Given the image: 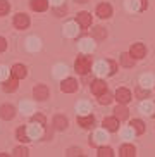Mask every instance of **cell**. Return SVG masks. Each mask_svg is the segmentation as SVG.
<instances>
[{"label": "cell", "mask_w": 155, "mask_h": 157, "mask_svg": "<svg viewBox=\"0 0 155 157\" xmlns=\"http://www.w3.org/2000/svg\"><path fill=\"white\" fill-rule=\"evenodd\" d=\"M74 67H76V71H78L79 74H86L88 71L91 69V59H90V57H86V56L78 57Z\"/></svg>", "instance_id": "cell-1"}, {"label": "cell", "mask_w": 155, "mask_h": 157, "mask_svg": "<svg viewBox=\"0 0 155 157\" xmlns=\"http://www.w3.org/2000/svg\"><path fill=\"white\" fill-rule=\"evenodd\" d=\"M109 140V135H107V129H98V131H95V135H93V138H90V145H96V143H105Z\"/></svg>", "instance_id": "cell-2"}, {"label": "cell", "mask_w": 155, "mask_h": 157, "mask_svg": "<svg viewBox=\"0 0 155 157\" xmlns=\"http://www.w3.org/2000/svg\"><path fill=\"white\" fill-rule=\"evenodd\" d=\"M115 100L119 104H128L131 100V92H129L128 88H117V92H115Z\"/></svg>", "instance_id": "cell-3"}, {"label": "cell", "mask_w": 155, "mask_h": 157, "mask_svg": "<svg viewBox=\"0 0 155 157\" xmlns=\"http://www.w3.org/2000/svg\"><path fill=\"white\" fill-rule=\"evenodd\" d=\"M60 90H62L64 93L76 92V90H78V81H76V79H73V78L64 79V81H62V85H60Z\"/></svg>", "instance_id": "cell-4"}, {"label": "cell", "mask_w": 155, "mask_h": 157, "mask_svg": "<svg viewBox=\"0 0 155 157\" xmlns=\"http://www.w3.org/2000/svg\"><path fill=\"white\" fill-rule=\"evenodd\" d=\"M129 54H131L134 59H143V57H145V54H146V47L143 45V43H134V45L131 47Z\"/></svg>", "instance_id": "cell-5"}, {"label": "cell", "mask_w": 155, "mask_h": 157, "mask_svg": "<svg viewBox=\"0 0 155 157\" xmlns=\"http://www.w3.org/2000/svg\"><path fill=\"white\" fill-rule=\"evenodd\" d=\"M14 26L19 29H26L29 26V17L26 14H16V17H14Z\"/></svg>", "instance_id": "cell-6"}, {"label": "cell", "mask_w": 155, "mask_h": 157, "mask_svg": "<svg viewBox=\"0 0 155 157\" xmlns=\"http://www.w3.org/2000/svg\"><path fill=\"white\" fill-rule=\"evenodd\" d=\"M95 73L98 74V76H105V74H110V64H109V60L105 62V60H100V62H96L95 64Z\"/></svg>", "instance_id": "cell-7"}, {"label": "cell", "mask_w": 155, "mask_h": 157, "mask_svg": "<svg viewBox=\"0 0 155 157\" xmlns=\"http://www.w3.org/2000/svg\"><path fill=\"white\" fill-rule=\"evenodd\" d=\"M0 116H2V119L9 121L16 116V109H14L12 105H9V104H5V105L0 107Z\"/></svg>", "instance_id": "cell-8"}, {"label": "cell", "mask_w": 155, "mask_h": 157, "mask_svg": "<svg viewBox=\"0 0 155 157\" xmlns=\"http://www.w3.org/2000/svg\"><path fill=\"white\" fill-rule=\"evenodd\" d=\"M33 93H35V98L36 100H45V98H48V88L45 85H36L35 90H33Z\"/></svg>", "instance_id": "cell-9"}, {"label": "cell", "mask_w": 155, "mask_h": 157, "mask_svg": "<svg viewBox=\"0 0 155 157\" xmlns=\"http://www.w3.org/2000/svg\"><path fill=\"white\" fill-rule=\"evenodd\" d=\"M96 16L102 19H107L112 16V7H110L109 4H100L98 7H96Z\"/></svg>", "instance_id": "cell-10"}, {"label": "cell", "mask_w": 155, "mask_h": 157, "mask_svg": "<svg viewBox=\"0 0 155 157\" xmlns=\"http://www.w3.org/2000/svg\"><path fill=\"white\" fill-rule=\"evenodd\" d=\"M41 133H43V126H38L36 123H33L31 126H28V136H29V138H40L41 136Z\"/></svg>", "instance_id": "cell-11"}, {"label": "cell", "mask_w": 155, "mask_h": 157, "mask_svg": "<svg viewBox=\"0 0 155 157\" xmlns=\"http://www.w3.org/2000/svg\"><path fill=\"white\" fill-rule=\"evenodd\" d=\"M91 92L95 93L96 97H100L102 93L107 92V85H105L102 79H96V81H93V83H91Z\"/></svg>", "instance_id": "cell-12"}, {"label": "cell", "mask_w": 155, "mask_h": 157, "mask_svg": "<svg viewBox=\"0 0 155 157\" xmlns=\"http://www.w3.org/2000/svg\"><path fill=\"white\" fill-rule=\"evenodd\" d=\"M79 48H81V52H85V54H90V52L95 50V43H93L91 38H83L81 42H79Z\"/></svg>", "instance_id": "cell-13"}, {"label": "cell", "mask_w": 155, "mask_h": 157, "mask_svg": "<svg viewBox=\"0 0 155 157\" xmlns=\"http://www.w3.org/2000/svg\"><path fill=\"white\" fill-rule=\"evenodd\" d=\"M104 128L107 129V131H117V128H119L117 117H105L104 119Z\"/></svg>", "instance_id": "cell-14"}, {"label": "cell", "mask_w": 155, "mask_h": 157, "mask_svg": "<svg viewBox=\"0 0 155 157\" xmlns=\"http://www.w3.org/2000/svg\"><path fill=\"white\" fill-rule=\"evenodd\" d=\"M140 111H142L143 114H146V116H153V112H155V102H150V100L142 102V104H140Z\"/></svg>", "instance_id": "cell-15"}, {"label": "cell", "mask_w": 155, "mask_h": 157, "mask_svg": "<svg viewBox=\"0 0 155 157\" xmlns=\"http://www.w3.org/2000/svg\"><path fill=\"white\" fill-rule=\"evenodd\" d=\"M93 116L91 114H85V116H79L78 117V124L81 126V128H91L93 126Z\"/></svg>", "instance_id": "cell-16"}, {"label": "cell", "mask_w": 155, "mask_h": 157, "mask_svg": "<svg viewBox=\"0 0 155 157\" xmlns=\"http://www.w3.org/2000/svg\"><path fill=\"white\" fill-rule=\"evenodd\" d=\"M40 47H41V42L38 40L36 36H31V38H28V40H26V48H28L29 52L40 50Z\"/></svg>", "instance_id": "cell-17"}, {"label": "cell", "mask_w": 155, "mask_h": 157, "mask_svg": "<svg viewBox=\"0 0 155 157\" xmlns=\"http://www.w3.org/2000/svg\"><path fill=\"white\" fill-rule=\"evenodd\" d=\"M31 9L36 12H43L48 9V0H31Z\"/></svg>", "instance_id": "cell-18"}, {"label": "cell", "mask_w": 155, "mask_h": 157, "mask_svg": "<svg viewBox=\"0 0 155 157\" xmlns=\"http://www.w3.org/2000/svg\"><path fill=\"white\" fill-rule=\"evenodd\" d=\"M78 24L83 26V28L91 26V16L88 14V12H79V14H78Z\"/></svg>", "instance_id": "cell-19"}, {"label": "cell", "mask_w": 155, "mask_h": 157, "mask_svg": "<svg viewBox=\"0 0 155 157\" xmlns=\"http://www.w3.org/2000/svg\"><path fill=\"white\" fill-rule=\"evenodd\" d=\"M78 31H79V29H78V23H67L64 26V35L69 38H74L78 35Z\"/></svg>", "instance_id": "cell-20"}, {"label": "cell", "mask_w": 155, "mask_h": 157, "mask_svg": "<svg viewBox=\"0 0 155 157\" xmlns=\"http://www.w3.org/2000/svg\"><path fill=\"white\" fill-rule=\"evenodd\" d=\"M10 74H12L16 79H21V78H24V76H26V67H24L23 64H16L12 67V71H10Z\"/></svg>", "instance_id": "cell-21"}, {"label": "cell", "mask_w": 155, "mask_h": 157, "mask_svg": "<svg viewBox=\"0 0 155 157\" xmlns=\"http://www.w3.org/2000/svg\"><path fill=\"white\" fill-rule=\"evenodd\" d=\"M136 154V148L133 147V145H123L121 150H119V155L121 157H134Z\"/></svg>", "instance_id": "cell-22"}, {"label": "cell", "mask_w": 155, "mask_h": 157, "mask_svg": "<svg viewBox=\"0 0 155 157\" xmlns=\"http://www.w3.org/2000/svg\"><path fill=\"white\" fill-rule=\"evenodd\" d=\"M19 109H21V112H23V114H28V116H31L33 112H35L33 104H31V102H26V100H23L21 104H19Z\"/></svg>", "instance_id": "cell-23"}, {"label": "cell", "mask_w": 155, "mask_h": 157, "mask_svg": "<svg viewBox=\"0 0 155 157\" xmlns=\"http://www.w3.org/2000/svg\"><path fill=\"white\" fill-rule=\"evenodd\" d=\"M76 111L79 112V116L90 114V112H91V105L88 104V102H78V105H76Z\"/></svg>", "instance_id": "cell-24"}, {"label": "cell", "mask_w": 155, "mask_h": 157, "mask_svg": "<svg viewBox=\"0 0 155 157\" xmlns=\"http://www.w3.org/2000/svg\"><path fill=\"white\" fill-rule=\"evenodd\" d=\"M114 114H115L117 119H126V117H128V109L124 107V104H119L114 109Z\"/></svg>", "instance_id": "cell-25"}, {"label": "cell", "mask_w": 155, "mask_h": 157, "mask_svg": "<svg viewBox=\"0 0 155 157\" xmlns=\"http://www.w3.org/2000/svg\"><path fill=\"white\" fill-rule=\"evenodd\" d=\"M54 126H55V129H66L67 119H66L64 116H55L54 117Z\"/></svg>", "instance_id": "cell-26"}, {"label": "cell", "mask_w": 155, "mask_h": 157, "mask_svg": "<svg viewBox=\"0 0 155 157\" xmlns=\"http://www.w3.org/2000/svg\"><path fill=\"white\" fill-rule=\"evenodd\" d=\"M153 83H155V79H153L152 74H143L142 78H140V85H142L143 88H150Z\"/></svg>", "instance_id": "cell-27"}, {"label": "cell", "mask_w": 155, "mask_h": 157, "mask_svg": "<svg viewBox=\"0 0 155 157\" xmlns=\"http://www.w3.org/2000/svg\"><path fill=\"white\" fill-rule=\"evenodd\" d=\"M16 88H17V79L14 78V76L10 79H5L4 81V90L5 92H14Z\"/></svg>", "instance_id": "cell-28"}, {"label": "cell", "mask_w": 155, "mask_h": 157, "mask_svg": "<svg viewBox=\"0 0 155 157\" xmlns=\"http://www.w3.org/2000/svg\"><path fill=\"white\" fill-rule=\"evenodd\" d=\"M16 135H17V140L21 143H26V142H29V140H31L29 136H28V128H24V126H21V128L17 129V133H16Z\"/></svg>", "instance_id": "cell-29"}, {"label": "cell", "mask_w": 155, "mask_h": 157, "mask_svg": "<svg viewBox=\"0 0 155 157\" xmlns=\"http://www.w3.org/2000/svg\"><path fill=\"white\" fill-rule=\"evenodd\" d=\"M67 74V66L66 64H57L54 67V76L55 78H62V76H66Z\"/></svg>", "instance_id": "cell-30"}, {"label": "cell", "mask_w": 155, "mask_h": 157, "mask_svg": "<svg viewBox=\"0 0 155 157\" xmlns=\"http://www.w3.org/2000/svg\"><path fill=\"white\" fill-rule=\"evenodd\" d=\"M126 7L131 12H136V10H142V0H128L126 2Z\"/></svg>", "instance_id": "cell-31"}, {"label": "cell", "mask_w": 155, "mask_h": 157, "mask_svg": "<svg viewBox=\"0 0 155 157\" xmlns=\"http://www.w3.org/2000/svg\"><path fill=\"white\" fill-rule=\"evenodd\" d=\"M121 64H123L124 67H133L134 57H133L131 54H123V56H121Z\"/></svg>", "instance_id": "cell-32"}, {"label": "cell", "mask_w": 155, "mask_h": 157, "mask_svg": "<svg viewBox=\"0 0 155 157\" xmlns=\"http://www.w3.org/2000/svg\"><path fill=\"white\" fill-rule=\"evenodd\" d=\"M129 126H133V129H134L138 135H142L143 131H145V124H143V121H140V119H133Z\"/></svg>", "instance_id": "cell-33"}, {"label": "cell", "mask_w": 155, "mask_h": 157, "mask_svg": "<svg viewBox=\"0 0 155 157\" xmlns=\"http://www.w3.org/2000/svg\"><path fill=\"white\" fill-rule=\"evenodd\" d=\"M91 35H93V38H95V40H104V38L107 36V31H105L104 28H100V26H98V28L91 29Z\"/></svg>", "instance_id": "cell-34"}, {"label": "cell", "mask_w": 155, "mask_h": 157, "mask_svg": "<svg viewBox=\"0 0 155 157\" xmlns=\"http://www.w3.org/2000/svg\"><path fill=\"white\" fill-rule=\"evenodd\" d=\"M134 129H133V126H128V128H124L123 131H121V136H123L124 140H131L133 136H134Z\"/></svg>", "instance_id": "cell-35"}, {"label": "cell", "mask_w": 155, "mask_h": 157, "mask_svg": "<svg viewBox=\"0 0 155 157\" xmlns=\"http://www.w3.org/2000/svg\"><path fill=\"white\" fill-rule=\"evenodd\" d=\"M9 9H10L9 2H7V0H0V16H5L9 12Z\"/></svg>", "instance_id": "cell-36"}, {"label": "cell", "mask_w": 155, "mask_h": 157, "mask_svg": "<svg viewBox=\"0 0 155 157\" xmlns=\"http://www.w3.org/2000/svg\"><path fill=\"white\" fill-rule=\"evenodd\" d=\"M98 155H100V157H112L114 154H112V148H109V147H100V148H98Z\"/></svg>", "instance_id": "cell-37"}, {"label": "cell", "mask_w": 155, "mask_h": 157, "mask_svg": "<svg viewBox=\"0 0 155 157\" xmlns=\"http://www.w3.org/2000/svg\"><path fill=\"white\" fill-rule=\"evenodd\" d=\"M14 155H17V157H26V155H28V148H26V147H17V148H14Z\"/></svg>", "instance_id": "cell-38"}, {"label": "cell", "mask_w": 155, "mask_h": 157, "mask_svg": "<svg viewBox=\"0 0 155 157\" xmlns=\"http://www.w3.org/2000/svg\"><path fill=\"white\" fill-rule=\"evenodd\" d=\"M98 100H100V104H105V105H107V104H110L112 97H110L109 93L105 92V93H102V95H100V98H98Z\"/></svg>", "instance_id": "cell-39"}, {"label": "cell", "mask_w": 155, "mask_h": 157, "mask_svg": "<svg viewBox=\"0 0 155 157\" xmlns=\"http://www.w3.org/2000/svg\"><path fill=\"white\" fill-rule=\"evenodd\" d=\"M33 123H38V124H45V116H41V114H36V116H33Z\"/></svg>", "instance_id": "cell-40"}, {"label": "cell", "mask_w": 155, "mask_h": 157, "mask_svg": "<svg viewBox=\"0 0 155 157\" xmlns=\"http://www.w3.org/2000/svg\"><path fill=\"white\" fill-rule=\"evenodd\" d=\"M7 76H9V69L4 67V66H0V79H5Z\"/></svg>", "instance_id": "cell-41"}, {"label": "cell", "mask_w": 155, "mask_h": 157, "mask_svg": "<svg viewBox=\"0 0 155 157\" xmlns=\"http://www.w3.org/2000/svg\"><path fill=\"white\" fill-rule=\"evenodd\" d=\"M136 95H138V97H142V98L148 97V88H145V90H142V88H138V92H136Z\"/></svg>", "instance_id": "cell-42"}, {"label": "cell", "mask_w": 155, "mask_h": 157, "mask_svg": "<svg viewBox=\"0 0 155 157\" xmlns=\"http://www.w3.org/2000/svg\"><path fill=\"white\" fill-rule=\"evenodd\" d=\"M67 155H81V150H79V148H69Z\"/></svg>", "instance_id": "cell-43"}, {"label": "cell", "mask_w": 155, "mask_h": 157, "mask_svg": "<svg viewBox=\"0 0 155 157\" xmlns=\"http://www.w3.org/2000/svg\"><path fill=\"white\" fill-rule=\"evenodd\" d=\"M7 48V42H5V38L0 36V52H4Z\"/></svg>", "instance_id": "cell-44"}, {"label": "cell", "mask_w": 155, "mask_h": 157, "mask_svg": "<svg viewBox=\"0 0 155 157\" xmlns=\"http://www.w3.org/2000/svg\"><path fill=\"white\" fill-rule=\"evenodd\" d=\"M109 64H110V74H114V73H115V69H117V66H115L114 60H109Z\"/></svg>", "instance_id": "cell-45"}, {"label": "cell", "mask_w": 155, "mask_h": 157, "mask_svg": "<svg viewBox=\"0 0 155 157\" xmlns=\"http://www.w3.org/2000/svg\"><path fill=\"white\" fill-rule=\"evenodd\" d=\"M50 2L54 5H62V4H64V0H50Z\"/></svg>", "instance_id": "cell-46"}, {"label": "cell", "mask_w": 155, "mask_h": 157, "mask_svg": "<svg viewBox=\"0 0 155 157\" xmlns=\"http://www.w3.org/2000/svg\"><path fill=\"white\" fill-rule=\"evenodd\" d=\"M146 5H148V4H146V0H142V10L146 9Z\"/></svg>", "instance_id": "cell-47"}, {"label": "cell", "mask_w": 155, "mask_h": 157, "mask_svg": "<svg viewBox=\"0 0 155 157\" xmlns=\"http://www.w3.org/2000/svg\"><path fill=\"white\" fill-rule=\"evenodd\" d=\"M76 2H79V4H85V2H86V0H76Z\"/></svg>", "instance_id": "cell-48"}, {"label": "cell", "mask_w": 155, "mask_h": 157, "mask_svg": "<svg viewBox=\"0 0 155 157\" xmlns=\"http://www.w3.org/2000/svg\"><path fill=\"white\" fill-rule=\"evenodd\" d=\"M153 116H155V112H153Z\"/></svg>", "instance_id": "cell-49"}]
</instances>
